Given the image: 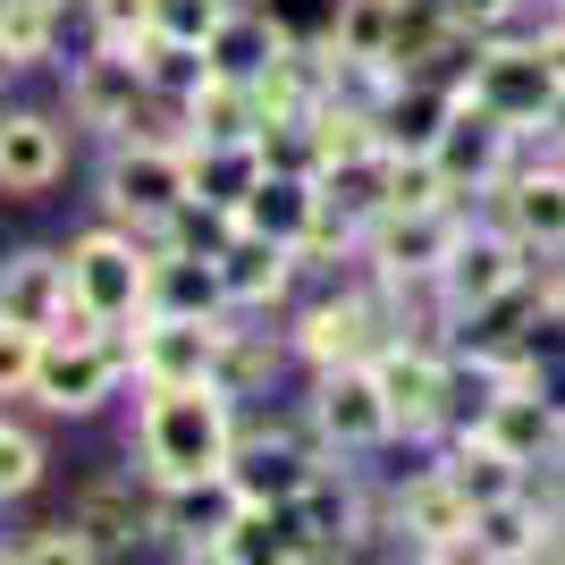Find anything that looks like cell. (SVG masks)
<instances>
[{
  "label": "cell",
  "mask_w": 565,
  "mask_h": 565,
  "mask_svg": "<svg viewBox=\"0 0 565 565\" xmlns=\"http://www.w3.org/2000/svg\"><path fill=\"white\" fill-rule=\"evenodd\" d=\"M186 136H110V169H102V203H110L127 228H161L178 203H186Z\"/></svg>",
  "instance_id": "cell-8"
},
{
  "label": "cell",
  "mask_w": 565,
  "mask_h": 565,
  "mask_svg": "<svg viewBox=\"0 0 565 565\" xmlns=\"http://www.w3.org/2000/svg\"><path fill=\"white\" fill-rule=\"evenodd\" d=\"M136 68L143 85H152V102H186L203 76H212V60H203V43H178V34H143L136 43Z\"/></svg>",
  "instance_id": "cell-37"
},
{
  "label": "cell",
  "mask_w": 565,
  "mask_h": 565,
  "mask_svg": "<svg viewBox=\"0 0 565 565\" xmlns=\"http://www.w3.org/2000/svg\"><path fill=\"white\" fill-rule=\"evenodd\" d=\"M439 305L456 312V330H481L490 312H507L515 296H532V245L507 220H465L456 254L439 262Z\"/></svg>",
  "instance_id": "cell-2"
},
{
  "label": "cell",
  "mask_w": 565,
  "mask_h": 565,
  "mask_svg": "<svg viewBox=\"0 0 565 565\" xmlns=\"http://www.w3.org/2000/svg\"><path fill=\"white\" fill-rule=\"evenodd\" d=\"M397 338V312H388V287L380 279H338L330 296H312L296 321H287V354L305 372H330V363H372L380 347Z\"/></svg>",
  "instance_id": "cell-3"
},
{
  "label": "cell",
  "mask_w": 565,
  "mask_h": 565,
  "mask_svg": "<svg viewBox=\"0 0 565 565\" xmlns=\"http://www.w3.org/2000/svg\"><path fill=\"white\" fill-rule=\"evenodd\" d=\"M541 143H548V152H565V94L548 102V118H541Z\"/></svg>",
  "instance_id": "cell-46"
},
{
  "label": "cell",
  "mask_w": 565,
  "mask_h": 565,
  "mask_svg": "<svg viewBox=\"0 0 565 565\" xmlns=\"http://www.w3.org/2000/svg\"><path fill=\"white\" fill-rule=\"evenodd\" d=\"M548 523H557V507H541V490L472 507V565H541L548 557Z\"/></svg>",
  "instance_id": "cell-23"
},
{
  "label": "cell",
  "mask_w": 565,
  "mask_h": 565,
  "mask_svg": "<svg viewBox=\"0 0 565 565\" xmlns=\"http://www.w3.org/2000/svg\"><path fill=\"white\" fill-rule=\"evenodd\" d=\"M312 465H321V439L312 430H279V423H245L228 448V481L245 507H296Z\"/></svg>",
  "instance_id": "cell-14"
},
{
  "label": "cell",
  "mask_w": 565,
  "mask_h": 565,
  "mask_svg": "<svg viewBox=\"0 0 565 565\" xmlns=\"http://www.w3.org/2000/svg\"><path fill=\"white\" fill-rule=\"evenodd\" d=\"M490 220H507V228L541 254V245H557L565 236V152H523L507 178L490 186Z\"/></svg>",
  "instance_id": "cell-18"
},
{
  "label": "cell",
  "mask_w": 565,
  "mask_h": 565,
  "mask_svg": "<svg viewBox=\"0 0 565 565\" xmlns=\"http://www.w3.org/2000/svg\"><path fill=\"white\" fill-rule=\"evenodd\" d=\"M439 9H448L465 34H507V25H515L532 0H439Z\"/></svg>",
  "instance_id": "cell-43"
},
{
  "label": "cell",
  "mask_w": 565,
  "mask_h": 565,
  "mask_svg": "<svg viewBox=\"0 0 565 565\" xmlns=\"http://www.w3.org/2000/svg\"><path fill=\"white\" fill-rule=\"evenodd\" d=\"M548 472H557V498H565V456H557V465H548Z\"/></svg>",
  "instance_id": "cell-47"
},
{
  "label": "cell",
  "mask_w": 565,
  "mask_h": 565,
  "mask_svg": "<svg viewBox=\"0 0 565 565\" xmlns=\"http://www.w3.org/2000/svg\"><path fill=\"white\" fill-rule=\"evenodd\" d=\"M236 481L228 472H203V481H161L152 490V532H161L178 557H212V541L236 523Z\"/></svg>",
  "instance_id": "cell-20"
},
{
  "label": "cell",
  "mask_w": 565,
  "mask_h": 565,
  "mask_svg": "<svg viewBox=\"0 0 565 565\" xmlns=\"http://www.w3.org/2000/svg\"><path fill=\"white\" fill-rule=\"evenodd\" d=\"M472 430H490L515 465L541 472V465L565 456V397L541 388V380H507V388H490V405H481V423H472Z\"/></svg>",
  "instance_id": "cell-17"
},
{
  "label": "cell",
  "mask_w": 565,
  "mask_h": 565,
  "mask_svg": "<svg viewBox=\"0 0 565 565\" xmlns=\"http://www.w3.org/2000/svg\"><path fill=\"white\" fill-rule=\"evenodd\" d=\"M220 338H228V312L220 321H186V312H136V388H186V380H212Z\"/></svg>",
  "instance_id": "cell-15"
},
{
  "label": "cell",
  "mask_w": 565,
  "mask_h": 565,
  "mask_svg": "<svg viewBox=\"0 0 565 565\" xmlns=\"http://www.w3.org/2000/svg\"><path fill=\"white\" fill-rule=\"evenodd\" d=\"M68 305L85 312V321H102V330H127L143 312V228H85L68 245Z\"/></svg>",
  "instance_id": "cell-9"
},
{
  "label": "cell",
  "mask_w": 565,
  "mask_h": 565,
  "mask_svg": "<svg viewBox=\"0 0 565 565\" xmlns=\"http://www.w3.org/2000/svg\"><path fill=\"white\" fill-rule=\"evenodd\" d=\"M34 481H43V439L18 430V423H0V498H25Z\"/></svg>",
  "instance_id": "cell-41"
},
{
  "label": "cell",
  "mask_w": 565,
  "mask_h": 565,
  "mask_svg": "<svg viewBox=\"0 0 565 565\" xmlns=\"http://www.w3.org/2000/svg\"><path fill=\"white\" fill-rule=\"evenodd\" d=\"M279 363H287V330H245V312H228V338H220V363H212L220 388L236 405H254V397H270Z\"/></svg>",
  "instance_id": "cell-30"
},
{
  "label": "cell",
  "mask_w": 565,
  "mask_h": 565,
  "mask_svg": "<svg viewBox=\"0 0 565 565\" xmlns=\"http://www.w3.org/2000/svg\"><path fill=\"white\" fill-rule=\"evenodd\" d=\"M85 18H94V43L136 51L152 34V0H85Z\"/></svg>",
  "instance_id": "cell-39"
},
{
  "label": "cell",
  "mask_w": 565,
  "mask_h": 565,
  "mask_svg": "<svg viewBox=\"0 0 565 565\" xmlns=\"http://www.w3.org/2000/svg\"><path fill=\"white\" fill-rule=\"evenodd\" d=\"M430 161H439V178H448V194L456 203H472V194H490L507 169L523 161V136L507 127V118H490L481 102H465L456 94V110H448V127H439V143H430Z\"/></svg>",
  "instance_id": "cell-12"
},
{
  "label": "cell",
  "mask_w": 565,
  "mask_h": 565,
  "mask_svg": "<svg viewBox=\"0 0 565 565\" xmlns=\"http://www.w3.org/2000/svg\"><path fill=\"white\" fill-rule=\"evenodd\" d=\"M380 523L397 532L414 557H439V565H472V507L456 498V481L439 465H423L414 481H405L388 507H380Z\"/></svg>",
  "instance_id": "cell-11"
},
{
  "label": "cell",
  "mask_w": 565,
  "mask_h": 565,
  "mask_svg": "<svg viewBox=\"0 0 565 565\" xmlns=\"http://www.w3.org/2000/svg\"><path fill=\"white\" fill-rule=\"evenodd\" d=\"M465 220H472L465 203H388V212L363 228L354 270H363V279H380L388 296H397V287H423V279H439V262L456 254Z\"/></svg>",
  "instance_id": "cell-5"
},
{
  "label": "cell",
  "mask_w": 565,
  "mask_h": 565,
  "mask_svg": "<svg viewBox=\"0 0 565 565\" xmlns=\"http://www.w3.org/2000/svg\"><path fill=\"white\" fill-rule=\"evenodd\" d=\"M34 354H43V338L0 321V397H34Z\"/></svg>",
  "instance_id": "cell-42"
},
{
  "label": "cell",
  "mask_w": 565,
  "mask_h": 565,
  "mask_svg": "<svg viewBox=\"0 0 565 565\" xmlns=\"http://www.w3.org/2000/svg\"><path fill=\"white\" fill-rule=\"evenodd\" d=\"M312 220H321V186H312V178H287V169H262L254 194L236 203V228L279 236V245H305Z\"/></svg>",
  "instance_id": "cell-28"
},
{
  "label": "cell",
  "mask_w": 565,
  "mask_h": 565,
  "mask_svg": "<svg viewBox=\"0 0 565 565\" xmlns=\"http://www.w3.org/2000/svg\"><path fill=\"white\" fill-rule=\"evenodd\" d=\"M372 523H380V507H372V490L347 472V456H321V465H312V481L296 490V532H305V557H296V565L347 557Z\"/></svg>",
  "instance_id": "cell-13"
},
{
  "label": "cell",
  "mask_w": 565,
  "mask_h": 565,
  "mask_svg": "<svg viewBox=\"0 0 565 565\" xmlns=\"http://www.w3.org/2000/svg\"><path fill=\"white\" fill-rule=\"evenodd\" d=\"M254 152H262V169H287V178H321V127H312V110L262 118V127H254Z\"/></svg>",
  "instance_id": "cell-38"
},
{
  "label": "cell",
  "mask_w": 565,
  "mask_h": 565,
  "mask_svg": "<svg viewBox=\"0 0 565 565\" xmlns=\"http://www.w3.org/2000/svg\"><path fill=\"white\" fill-rule=\"evenodd\" d=\"M388 34H397V0H330L321 18V43L338 60H388Z\"/></svg>",
  "instance_id": "cell-35"
},
{
  "label": "cell",
  "mask_w": 565,
  "mask_h": 565,
  "mask_svg": "<svg viewBox=\"0 0 565 565\" xmlns=\"http://www.w3.org/2000/svg\"><path fill=\"white\" fill-rule=\"evenodd\" d=\"M312 186H321V203H330L338 220L372 228V220L388 212V152H354V161H330Z\"/></svg>",
  "instance_id": "cell-34"
},
{
  "label": "cell",
  "mask_w": 565,
  "mask_h": 565,
  "mask_svg": "<svg viewBox=\"0 0 565 565\" xmlns=\"http://www.w3.org/2000/svg\"><path fill=\"white\" fill-rule=\"evenodd\" d=\"M236 0H152V34H178V43H212V25L228 18Z\"/></svg>",
  "instance_id": "cell-40"
},
{
  "label": "cell",
  "mask_w": 565,
  "mask_h": 565,
  "mask_svg": "<svg viewBox=\"0 0 565 565\" xmlns=\"http://www.w3.org/2000/svg\"><path fill=\"white\" fill-rule=\"evenodd\" d=\"M178 118H186V143H254V127H262L245 76H203V85L178 102Z\"/></svg>",
  "instance_id": "cell-31"
},
{
  "label": "cell",
  "mask_w": 565,
  "mask_h": 565,
  "mask_svg": "<svg viewBox=\"0 0 565 565\" xmlns=\"http://www.w3.org/2000/svg\"><path fill=\"white\" fill-rule=\"evenodd\" d=\"M296 279H305V262H296V245H279V236H254L236 228L228 245H220V287H228V312H279L287 296H296Z\"/></svg>",
  "instance_id": "cell-21"
},
{
  "label": "cell",
  "mask_w": 565,
  "mask_h": 565,
  "mask_svg": "<svg viewBox=\"0 0 565 565\" xmlns=\"http://www.w3.org/2000/svg\"><path fill=\"white\" fill-rule=\"evenodd\" d=\"M254 178H262V152H254V143H186V186H194V203L236 212V203L254 194Z\"/></svg>",
  "instance_id": "cell-33"
},
{
  "label": "cell",
  "mask_w": 565,
  "mask_h": 565,
  "mask_svg": "<svg viewBox=\"0 0 565 565\" xmlns=\"http://www.w3.org/2000/svg\"><path fill=\"white\" fill-rule=\"evenodd\" d=\"M60 169H68L60 118H43V110L0 118V194H43V186H60Z\"/></svg>",
  "instance_id": "cell-25"
},
{
  "label": "cell",
  "mask_w": 565,
  "mask_h": 565,
  "mask_svg": "<svg viewBox=\"0 0 565 565\" xmlns=\"http://www.w3.org/2000/svg\"><path fill=\"white\" fill-rule=\"evenodd\" d=\"M439 472L456 481V498H465V507H490V498L532 490V465H515L490 430H448V439H439Z\"/></svg>",
  "instance_id": "cell-27"
},
{
  "label": "cell",
  "mask_w": 565,
  "mask_h": 565,
  "mask_svg": "<svg viewBox=\"0 0 565 565\" xmlns=\"http://www.w3.org/2000/svg\"><path fill=\"white\" fill-rule=\"evenodd\" d=\"M60 51V0H0V76L43 68Z\"/></svg>",
  "instance_id": "cell-36"
},
{
  "label": "cell",
  "mask_w": 565,
  "mask_h": 565,
  "mask_svg": "<svg viewBox=\"0 0 565 565\" xmlns=\"http://www.w3.org/2000/svg\"><path fill=\"white\" fill-rule=\"evenodd\" d=\"M305 430L321 439V456H380V448H397L372 363H330V372H312Z\"/></svg>",
  "instance_id": "cell-10"
},
{
  "label": "cell",
  "mask_w": 565,
  "mask_h": 565,
  "mask_svg": "<svg viewBox=\"0 0 565 565\" xmlns=\"http://www.w3.org/2000/svg\"><path fill=\"white\" fill-rule=\"evenodd\" d=\"M380 405H388V430L397 439H448V397H456V347H430V338H388L372 354Z\"/></svg>",
  "instance_id": "cell-6"
},
{
  "label": "cell",
  "mask_w": 565,
  "mask_h": 565,
  "mask_svg": "<svg viewBox=\"0 0 565 565\" xmlns=\"http://www.w3.org/2000/svg\"><path fill=\"white\" fill-rule=\"evenodd\" d=\"M60 312H68V262L60 254H9L0 262V321H18V330L51 338L60 330Z\"/></svg>",
  "instance_id": "cell-24"
},
{
  "label": "cell",
  "mask_w": 565,
  "mask_h": 565,
  "mask_svg": "<svg viewBox=\"0 0 565 565\" xmlns=\"http://www.w3.org/2000/svg\"><path fill=\"white\" fill-rule=\"evenodd\" d=\"M456 94L481 102L490 118H507V127L532 143V136H541V118H548V102L565 94V76L548 68V51L532 43V34H481L472 60L456 68Z\"/></svg>",
  "instance_id": "cell-4"
},
{
  "label": "cell",
  "mask_w": 565,
  "mask_h": 565,
  "mask_svg": "<svg viewBox=\"0 0 565 565\" xmlns=\"http://www.w3.org/2000/svg\"><path fill=\"white\" fill-rule=\"evenodd\" d=\"M143 110H152V85H143L136 51L94 43L68 68V118H76V127H94V136H127V127H143Z\"/></svg>",
  "instance_id": "cell-16"
},
{
  "label": "cell",
  "mask_w": 565,
  "mask_h": 565,
  "mask_svg": "<svg viewBox=\"0 0 565 565\" xmlns=\"http://www.w3.org/2000/svg\"><path fill=\"white\" fill-rule=\"evenodd\" d=\"M287 43H296V25H287V18H262V9H245V0H236L228 18L212 25L203 60H212V76H245V85H254V76L270 68Z\"/></svg>",
  "instance_id": "cell-29"
},
{
  "label": "cell",
  "mask_w": 565,
  "mask_h": 565,
  "mask_svg": "<svg viewBox=\"0 0 565 565\" xmlns=\"http://www.w3.org/2000/svg\"><path fill=\"white\" fill-rule=\"evenodd\" d=\"M9 557H34V565H85V541H76V523H51L43 541L9 548Z\"/></svg>",
  "instance_id": "cell-44"
},
{
  "label": "cell",
  "mask_w": 565,
  "mask_h": 565,
  "mask_svg": "<svg viewBox=\"0 0 565 565\" xmlns=\"http://www.w3.org/2000/svg\"><path fill=\"white\" fill-rule=\"evenodd\" d=\"M143 312H186V321H220L228 287H220V254L194 245H161L143 236Z\"/></svg>",
  "instance_id": "cell-19"
},
{
  "label": "cell",
  "mask_w": 565,
  "mask_h": 565,
  "mask_svg": "<svg viewBox=\"0 0 565 565\" xmlns=\"http://www.w3.org/2000/svg\"><path fill=\"white\" fill-rule=\"evenodd\" d=\"M245 430V405L220 388V380H186V388H143L136 405V465L143 481H203V472H228V448Z\"/></svg>",
  "instance_id": "cell-1"
},
{
  "label": "cell",
  "mask_w": 565,
  "mask_h": 565,
  "mask_svg": "<svg viewBox=\"0 0 565 565\" xmlns=\"http://www.w3.org/2000/svg\"><path fill=\"white\" fill-rule=\"evenodd\" d=\"M76 541H85V557H127V548L152 541V498H136L127 481H94V490L68 507Z\"/></svg>",
  "instance_id": "cell-26"
},
{
  "label": "cell",
  "mask_w": 565,
  "mask_h": 565,
  "mask_svg": "<svg viewBox=\"0 0 565 565\" xmlns=\"http://www.w3.org/2000/svg\"><path fill=\"white\" fill-rule=\"evenodd\" d=\"M532 43H541V51H548V68L565 76V9H548V18L532 25Z\"/></svg>",
  "instance_id": "cell-45"
},
{
  "label": "cell",
  "mask_w": 565,
  "mask_h": 565,
  "mask_svg": "<svg viewBox=\"0 0 565 565\" xmlns=\"http://www.w3.org/2000/svg\"><path fill=\"white\" fill-rule=\"evenodd\" d=\"M127 380H136V347H127V330L43 338V354H34V405H43V414H102Z\"/></svg>",
  "instance_id": "cell-7"
},
{
  "label": "cell",
  "mask_w": 565,
  "mask_h": 565,
  "mask_svg": "<svg viewBox=\"0 0 565 565\" xmlns=\"http://www.w3.org/2000/svg\"><path fill=\"white\" fill-rule=\"evenodd\" d=\"M456 110V85H430L423 68H397V85L380 94L372 127H380V152H397V161H414V152H430L439 143V127H448Z\"/></svg>",
  "instance_id": "cell-22"
},
{
  "label": "cell",
  "mask_w": 565,
  "mask_h": 565,
  "mask_svg": "<svg viewBox=\"0 0 565 565\" xmlns=\"http://www.w3.org/2000/svg\"><path fill=\"white\" fill-rule=\"evenodd\" d=\"M296 557H305L296 507H236V523L212 541V565H296Z\"/></svg>",
  "instance_id": "cell-32"
}]
</instances>
